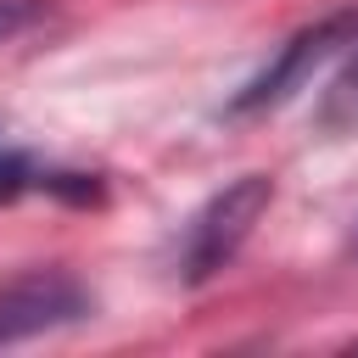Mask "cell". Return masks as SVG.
<instances>
[{
  "instance_id": "obj_1",
  "label": "cell",
  "mask_w": 358,
  "mask_h": 358,
  "mask_svg": "<svg viewBox=\"0 0 358 358\" xmlns=\"http://www.w3.org/2000/svg\"><path fill=\"white\" fill-rule=\"evenodd\" d=\"M268 201H274V179H268V173H241V179H229L218 196H207V201L190 213L185 235H179L173 274H179L185 285H207L218 268H229L235 252L246 246V235L257 229V218L268 213Z\"/></svg>"
},
{
  "instance_id": "obj_2",
  "label": "cell",
  "mask_w": 358,
  "mask_h": 358,
  "mask_svg": "<svg viewBox=\"0 0 358 358\" xmlns=\"http://www.w3.org/2000/svg\"><path fill=\"white\" fill-rule=\"evenodd\" d=\"M347 45H358V6L330 11V17L308 22V28H296V34L274 50V62H263V73H252V78L229 95L224 117H257V112H268V106H285V101H291L330 56H341Z\"/></svg>"
},
{
  "instance_id": "obj_7",
  "label": "cell",
  "mask_w": 358,
  "mask_h": 358,
  "mask_svg": "<svg viewBox=\"0 0 358 358\" xmlns=\"http://www.w3.org/2000/svg\"><path fill=\"white\" fill-rule=\"evenodd\" d=\"M352 257H358V229H352Z\"/></svg>"
},
{
  "instance_id": "obj_5",
  "label": "cell",
  "mask_w": 358,
  "mask_h": 358,
  "mask_svg": "<svg viewBox=\"0 0 358 358\" xmlns=\"http://www.w3.org/2000/svg\"><path fill=\"white\" fill-rule=\"evenodd\" d=\"M313 129L324 140H352L358 134V45H347L341 73L324 84V95L313 106Z\"/></svg>"
},
{
  "instance_id": "obj_6",
  "label": "cell",
  "mask_w": 358,
  "mask_h": 358,
  "mask_svg": "<svg viewBox=\"0 0 358 358\" xmlns=\"http://www.w3.org/2000/svg\"><path fill=\"white\" fill-rule=\"evenodd\" d=\"M45 17H50V0H0V45L39 28Z\"/></svg>"
},
{
  "instance_id": "obj_4",
  "label": "cell",
  "mask_w": 358,
  "mask_h": 358,
  "mask_svg": "<svg viewBox=\"0 0 358 358\" xmlns=\"http://www.w3.org/2000/svg\"><path fill=\"white\" fill-rule=\"evenodd\" d=\"M28 190H56L67 201H90L101 185L84 179V173H56V168H39V157L28 151H0V201H17Z\"/></svg>"
},
{
  "instance_id": "obj_3",
  "label": "cell",
  "mask_w": 358,
  "mask_h": 358,
  "mask_svg": "<svg viewBox=\"0 0 358 358\" xmlns=\"http://www.w3.org/2000/svg\"><path fill=\"white\" fill-rule=\"evenodd\" d=\"M90 313H95V296L67 268H28V274L0 280V347L67 330V324H78Z\"/></svg>"
}]
</instances>
